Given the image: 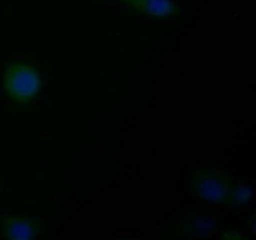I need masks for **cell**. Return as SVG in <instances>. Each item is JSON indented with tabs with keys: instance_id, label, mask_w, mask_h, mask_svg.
Segmentation results:
<instances>
[{
	"instance_id": "cell-1",
	"label": "cell",
	"mask_w": 256,
	"mask_h": 240,
	"mask_svg": "<svg viewBox=\"0 0 256 240\" xmlns=\"http://www.w3.org/2000/svg\"><path fill=\"white\" fill-rule=\"evenodd\" d=\"M192 186L202 199L214 204H232L235 199L232 182L222 170L196 172L192 180Z\"/></svg>"
},
{
	"instance_id": "cell-2",
	"label": "cell",
	"mask_w": 256,
	"mask_h": 240,
	"mask_svg": "<svg viewBox=\"0 0 256 240\" xmlns=\"http://www.w3.org/2000/svg\"><path fill=\"white\" fill-rule=\"evenodd\" d=\"M4 89L12 99L28 102L40 89V76L35 68L26 64H12L4 74Z\"/></svg>"
},
{
	"instance_id": "cell-3",
	"label": "cell",
	"mask_w": 256,
	"mask_h": 240,
	"mask_svg": "<svg viewBox=\"0 0 256 240\" xmlns=\"http://www.w3.org/2000/svg\"><path fill=\"white\" fill-rule=\"evenodd\" d=\"M128 6L142 14L156 18H170L179 12V8L172 0H122Z\"/></svg>"
},
{
	"instance_id": "cell-4",
	"label": "cell",
	"mask_w": 256,
	"mask_h": 240,
	"mask_svg": "<svg viewBox=\"0 0 256 240\" xmlns=\"http://www.w3.org/2000/svg\"><path fill=\"white\" fill-rule=\"evenodd\" d=\"M2 232L4 236L12 240L32 239L38 232V222L32 219L9 216L2 220Z\"/></svg>"
}]
</instances>
